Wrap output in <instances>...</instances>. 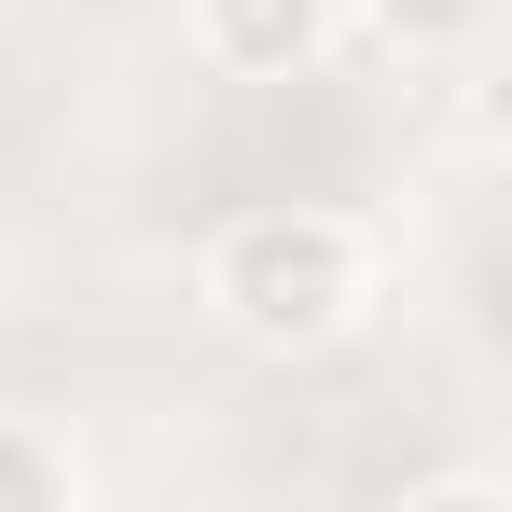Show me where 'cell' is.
<instances>
[{"mask_svg": "<svg viewBox=\"0 0 512 512\" xmlns=\"http://www.w3.org/2000/svg\"><path fill=\"white\" fill-rule=\"evenodd\" d=\"M194 305H208V333H236L250 360H319V346H346L374 319V222L319 208V194H263L236 222H208Z\"/></svg>", "mask_w": 512, "mask_h": 512, "instance_id": "6da1fadb", "label": "cell"}, {"mask_svg": "<svg viewBox=\"0 0 512 512\" xmlns=\"http://www.w3.org/2000/svg\"><path fill=\"white\" fill-rule=\"evenodd\" d=\"M346 42V0H194V56L222 84H291Z\"/></svg>", "mask_w": 512, "mask_h": 512, "instance_id": "7a4b0ae2", "label": "cell"}, {"mask_svg": "<svg viewBox=\"0 0 512 512\" xmlns=\"http://www.w3.org/2000/svg\"><path fill=\"white\" fill-rule=\"evenodd\" d=\"M0 512H97L84 457H70V429L14 416V402H0Z\"/></svg>", "mask_w": 512, "mask_h": 512, "instance_id": "3957f363", "label": "cell"}, {"mask_svg": "<svg viewBox=\"0 0 512 512\" xmlns=\"http://www.w3.org/2000/svg\"><path fill=\"white\" fill-rule=\"evenodd\" d=\"M485 28H499V0H374V42L416 56V70H471Z\"/></svg>", "mask_w": 512, "mask_h": 512, "instance_id": "277c9868", "label": "cell"}, {"mask_svg": "<svg viewBox=\"0 0 512 512\" xmlns=\"http://www.w3.org/2000/svg\"><path fill=\"white\" fill-rule=\"evenodd\" d=\"M402 512H512V499H499V485H485V471H443V485H416V499H402Z\"/></svg>", "mask_w": 512, "mask_h": 512, "instance_id": "5b68a950", "label": "cell"}]
</instances>
